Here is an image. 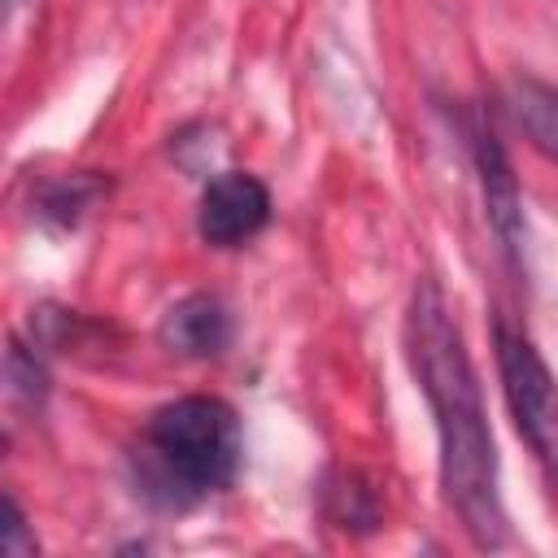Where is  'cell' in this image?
<instances>
[{"mask_svg": "<svg viewBox=\"0 0 558 558\" xmlns=\"http://www.w3.org/2000/svg\"><path fill=\"white\" fill-rule=\"evenodd\" d=\"M410 375L432 405L436 449H440V488L449 510L462 519V532L480 549L506 545V506H501V462L493 427L480 397V375L471 366L466 340L449 314L445 292L423 279L405 305L401 327Z\"/></svg>", "mask_w": 558, "mask_h": 558, "instance_id": "1", "label": "cell"}, {"mask_svg": "<svg viewBox=\"0 0 558 558\" xmlns=\"http://www.w3.org/2000/svg\"><path fill=\"white\" fill-rule=\"evenodd\" d=\"M240 453V418L222 397H174L157 405L140 427L131 449L135 488L161 510H187L235 480Z\"/></svg>", "mask_w": 558, "mask_h": 558, "instance_id": "2", "label": "cell"}, {"mask_svg": "<svg viewBox=\"0 0 558 558\" xmlns=\"http://www.w3.org/2000/svg\"><path fill=\"white\" fill-rule=\"evenodd\" d=\"M493 349H497L506 410H510L519 436L527 440V449L536 453L545 480L558 493V384H554L545 357L536 353V344L501 318L493 327Z\"/></svg>", "mask_w": 558, "mask_h": 558, "instance_id": "3", "label": "cell"}, {"mask_svg": "<svg viewBox=\"0 0 558 558\" xmlns=\"http://www.w3.org/2000/svg\"><path fill=\"white\" fill-rule=\"evenodd\" d=\"M270 222V192L248 170H222L205 183L196 205V231L214 248H240Z\"/></svg>", "mask_w": 558, "mask_h": 558, "instance_id": "4", "label": "cell"}, {"mask_svg": "<svg viewBox=\"0 0 558 558\" xmlns=\"http://www.w3.org/2000/svg\"><path fill=\"white\" fill-rule=\"evenodd\" d=\"M466 140H471V157H475L488 227L497 231L506 257L514 266H523V201H519V183H514L510 157H506V148L497 144V135L488 126H466Z\"/></svg>", "mask_w": 558, "mask_h": 558, "instance_id": "5", "label": "cell"}, {"mask_svg": "<svg viewBox=\"0 0 558 558\" xmlns=\"http://www.w3.org/2000/svg\"><path fill=\"white\" fill-rule=\"evenodd\" d=\"M157 344L174 357H187V362H209V357H222L227 344H231V314L218 296L209 292H192L183 301H174L161 323H157Z\"/></svg>", "mask_w": 558, "mask_h": 558, "instance_id": "6", "label": "cell"}, {"mask_svg": "<svg viewBox=\"0 0 558 558\" xmlns=\"http://www.w3.org/2000/svg\"><path fill=\"white\" fill-rule=\"evenodd\" d=\"M506 109L514 118V126L527 135V144L558 161V83L545 78H514L506 87Z\"/></svg>", "mask_w": 558, "mask_h": 558, "instance_id": "7", "label": "cell"}, {"mask_svg": "<svg viewBox=\"0 0 558 558\" xmlns=\"http://www.w3.org/2000/svg\"><path fill=\"white\" fill-rule=\"evenodd\" d=\"M323 510L344 532H371L384 514L379 510V488L362 471H349V466H340L323 480Z\"/></svg>", "mask_w": 558, "mask_h": 558, "instance_id": "8", "label": "cell"}, {"mask_svg": "<svg viewBox=\"0 0 558 558\" xmlns=\"http://www.w3.org/2000/svg\"><path fill=\"white\" fill-rule=\"evenodd\" d=\"M100 196H105V183L96 174H70V179H57V183L44 187L39 214L52 218V222H61V227H74Z\"/></svg>", "mask_w": 558, "mask_h": 558, "instance_id": "9", "label": "cell"}, {"mask_svg": "<svg viewBox=\"0 0 558 558\" xmlns=\"http://www.w3.org/2000/svg\"><path fill=\"white\" fill-rule=\"evenodd\" d=\"M9 401H26V405H39L44 392H48V379H44V366L26 353V344H9Z\"/></svg>", "mask_w": 558, "mask_h": 558, "instance_id": "10", "label": "cell"}, {"mask_svg": "<svg viewBox=\"0 0 558 558\" xmlns=\"http://www.w3.org/2000/svg\"><path fill=\"white\" fill-rule=\"evenodd\" d=\"M4 532H0V549L9 554V558H22V554H35V536L26 532V514H22V506L9 497L4 501Z\"/></svg>", "mask_w": 558, "mask_h": 558, "instance_id": "11", "label": "cell"}]
</instances>
